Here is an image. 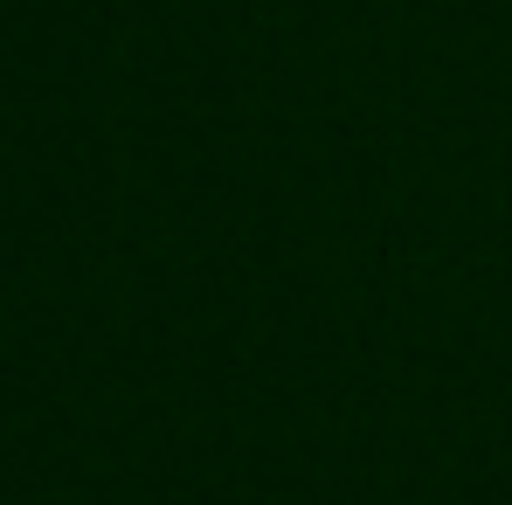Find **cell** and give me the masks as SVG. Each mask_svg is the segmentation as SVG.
<instances>
[]
</instances>
